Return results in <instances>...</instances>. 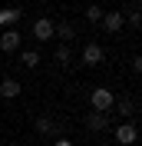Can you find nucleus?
Returning <instances> with one entry per match:
<instances>
[{
	"instance_id": "f8f14e48",
	"label": "nucleus",
	"mask_w": 142,
	"mask_h": 146,
	"mask_svg": "<svg viewBox=\"0 0 142 146\" xmlns=\"http://www.w3.org/2000/svg\"><path fill=\"white\" fill-rule=\"evenodd\" d=\"M103 13H106V10H103V7H96V3H93V7L86 10V20H89V23H99V20H103Z\"/></svg>"
},
{
	"instance_id": "7ed1b4c3",
	"label": "nucleus",
	"mask_w": 142,
	"mask_h": 146,
	"mask_svg": "<svg viewBox=\"0 0 142 146\" xmlns=\"http://www.w3.org/2000/svg\"><path fill=\"white\" fill-rule=\"evenodd\" d=\"M20 40H23L20 30H3V33H0V50H3V53H13L20 46Z\"/></svg>"
},
{
	"instance_id": "0eeeda50",
	"label": "nucleus",
	"mask_w": 142,
	"mask_h": 146,
	"mask_svg": "<svg viewBox=\"0 0 142 146\" xmlns=\"http://www.w3.org/2000/svg\"><path fill=\"white\" fill-rule=\"evenodd\" d=\"M0 96H3V100L20 96V83H17V80H3V83H0Z\"/></svg>"
},
{
	"instance_id": "9d476101",
	"label": "nucleus",
	"mask_w": 142,
	"mask_h": 146,
	"mask_svg": "<svg viewBox=\"0 0 142 146\" xmlns=\"http://www.w3.org/2000/svg\"><path fill=\"white\" fill-rule=\"evenodd\" d=\"M20 63L27 66V70H33V66H36V63H40V53H36V50H27V53L20 56Z\"/></svg>"
},
{
	"instance_id": "f3484780",
	"label": "nucleus",
	"mask_w": 142,
	"mask_h": 146,
	"mask_svg": "<svg viewBox=\"0 0 142 146\" xmlns=\"http://www.w3.org/2000/svg\"><path fill=\"white\" fill-rule=\"evenodd\" d=\"M99 146H109V143H99Z\"/></svg>"
},
{
	"instance_id": "423d86ee",
	"label": "nucleus",
	"mask_w": 142,
	"mask_h": 146,
	"mask_svg": "<svg viewBox=\"0 0 142 146\" xmlns=\"http://www.w3.org/2000/svg\"><path fill=\"white\" fill-rule=\"evenodd\" d=\"M53 27H56L53 20L40 17V20H36V23H33V36H36V40H50V36H53Z\"/></svg>"
},
{
	"instance_id": "ddd939ff",
	"label": "nucleus",
	"mask_w": 142,
	"mask_h": 146,
	"mask_svg": "<svg viewBox=\"0 0 142 146\" xmlns=\"http://www.w3.org/2000/svg\"><path fill=\"white\" fill-rule=\"evenodd\" d=\"M36 129H40V133H56V123H50L46 116H40L36 119Z\"/></svg>"
},
{
	"instance_id": "2eb2a0df",
	"label": "nucleus",
	"mask_w": 142,
	"mask_h": 146,
	"mask_svg": "<svg viewBox=\"0 0 142 146\" xmlns=\"http://www.w3.org/2000/svg\"><path fill=\"white\" fill-rule=\"evenodd\" d=\"M10 20H20V10H3V13H0V27L10 23Z\"/></svg>"
},
{
	"instance_id": "20e7f679",
	"label": "nucleus",
	"mask_w": 142,
	"mask_h": 146,
	"mask_svg": "<svg viewBox=\"0 0 142 146\" xmlns=\"http://www.w3.org/2000/svg\"><path fill=\"white\" fill-rule=\"evenodd\" d=\"M103 56H106V53H103L99 43H86V46H83V63L96 66V63H103Z\"/></svg>"
},
{
	"instance_id": "f257e3e1",
	"label": "nucleus",
	"mask_w": 142,
	"mask_h": 146,
	"mask_svg": "<svg viewBox=\"0 0 142 146\" xmlns=\"http://www.w3.org/2000/svg\"><path fill=\"white\" fill-rule=\"evenodd\" d=\"M89 100H93V113H106L109 106H112V93L109 90H103V86H99V90H93V96H89Z\"/></svg>"
},
{
	"instance_id": "f03ea898",
	"label": "nucleus",
	"mask_w": 142,
	"mask_h": 146,
	"mask_svg": "<svg viewBox=\"0 0 142 146\" xmlns=\"http://www.w3.org/2000/svg\"><path fill=\"white\" fill-rule=\"evenodd\" d=\"M99 23H103L106 33H119V30H122V13H119V10H106Z\"/></svg>"
},
{
	"instance_id": "4468645a",
	"label": "nucleus",
	"mask_w": 142,
	"mask_h": 146,
	"mask_svg": "<svg viewBox=\"0 0 142 146\" xmlns=\"http://www.w3.org/2000/svg\"><path fill=\"white\" fill-rule=\"evenodd\" d=\"M119 113H122V116H132V113H135V103L132 100H119Z\"/></svg>"
},
{
	"instance_id": "6e6552de",
	"label": "nucleus",
	"mask_w": 142,
	"mask_h": 146,
	"mask_svg": "<svg viewBox=\"0 0 142 146\" xmlns=\"http://www.w3.org/2000/svg\"><path fill=\"white\" fill-rule=\"evenodd\" d=\"M86 126L93 129V133H99V129H106V126H109V119L103 116V113H93V116H86Z\"/></svg>"
},
{
	"instance_id": "1a4fd4ad",
	"label": "nucleus",
	"mask_w": 142,
	"mask_h": 146,
	"mask_svg": "<svg viewBox=\"0 0 142 146\" xmlns=\"http://www.w3.org/2000/svg\"><path fill=\"white\" fill-rule=\"evenodd\" d=\"M53 36H60L63 43H66V40L76 36V30H73V23H60V27H53Z\"/></svg>"
},
{
	"instance_id": "dca6fc26",
	"label": "nucleus",
	"mask_w": 142,
	"mask_h": 146,
	"mask_svg": "<svg viewBox=\"0 0 142 146\" xmlns=\"http://www.w3.org/2000/svg\"><path fill=\"white\" fill-rule=\"evenodd\" d=\"M53 146H73V143H70V139H56Z\"/></svg>"
},
{
	"instance_id": "39448f33",
	"label": "nucleus",
	"mask_w": 142,
	"mask_h": 146,
	"mask_svg": "<svg viewBox=\"0 0 142 146\" xmlns=\"http://www.w3.org/2000/svg\"><path fill=\"white\" fill-rule=\"evenodd\" d=\"M135 136H139V133H135L132 123H119V126H116V139H119L122 146H132V143H135Z\"/></svg>"
},
{
	"instance_id": "9b49d317",
	"label": "nucleus",
	"mask_w": 142,
	"mask_h": 146,
	"mask_svg": "<svg viewBox=\"0 0 142 146\" xmlns=\"http://www.w3.org/2000/svg\"><path fill=\"white\" fill-rule=\"evenodd\" d=\"M56 63H60V66H70V46H66V43L56 46Z\"/></svg>"
}]
</instances>
